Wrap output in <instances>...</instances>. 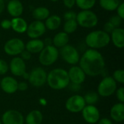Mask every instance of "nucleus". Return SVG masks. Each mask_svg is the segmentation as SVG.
<instances>
[{
    "label": "nucleus",
    "instance_id": "nucleus-1",
    "mask_svg": "<svg viewBox=\"0 0 124 124\" xmlns=\"http://www.w3.org/2000/svg\"><path fill=\"white\" fill-rule=\"evenodd\" d=\"M79 66L86 76L95 77L101 75L105 68L102 54L96 49H86L79 60Z\"/></svg>",
    "mask_w": 124,
    "mask_h": 124
},
{
    "label": "nucleus",
    "instance_id": "nucleus-2",
    "mask_svg": "<svg viewBox=\"0 0 124 124\" xmlns=\"http://www.w3.org/2000/svg\"><path fill=\"white\" fill-rule=\"evenodd\" d=\"M46 84L54 90H62L70 84L68 71L63 68H54L47 73Z\"/></svg>",
    "mask_w": 124,
    "mask_h": 124
},
{
    "label": "nucleus",
    "instance_id": "nucleus-3",
    "mask_svg": "<svg viewBox=\"0 0 124 124\" xmlns=\"http://www.w3.org/2000/svg\"><path fill=\"white\" fill-rule=\"evenodd\" d=\"M110 43V34L105 32L103 30L91 31L85 37V44L89 49L97 50L106 47Z\"/></svg>",
    "mask_w": 124,
    "mask_h": 124
},
{
    "label": "nucleus",
    "instance_id": "nucleus-4",
    "mask_svg": "<svg viewBox=\"0 0 124 124\" xmlns=\"http://www.w3.org/2000/svg\"><path fill=\"white\" fill-rule=\"evenodd\" d=\"M76 20L78 25L84 28H94L97 26L99 21L97 14L91 9L80 11L76 15Z\"/></svg>",
    "mask_w": 124,
    "mask_h": 124
},
{
    "label": "nucleus",
    "instance_id": "nucleus-5",
    "mask_svg": "<svg viewBox=\"0 0 124 124\" xmlns=\"http://www.w3.org/2000/svg\"><path fill=\"white\" fill-rule=\"evenodd\" d=\"M59 56V49L54 46H45L39 53V61L43 66H50L57 60Z\"/></svg>",
    "mask_w": 124,
    "mask_h": 124
},
{
    "label": "nucleus",
    "instance_id": "nucleus-6",
    "mask_svg": "<svg viewBox=\"0 0 124 124\" xmlns=\"http://www.w3.org/2000/svg\"><path fill=\"white\" fill-rule=\"evenodd\" d=\"M117 88V83L113 77L105 76L99 83L97 93L102 97H109L116 92Z\"/></svg>",
    "mask_w": 124,
    "mask_h": 124
},
{
    "label": "nucleus",
    "instance_id": "nucleus-7",
    "mask_svg": "<svg viewBox=\"0 0 124 124\" xmlns=\"http://www.w3.org/2000/svg\"><path fill=\"white\" fill-rule=\"evenodd\" d=\"M62 59L69 65H76L80 60V54L78 49L71 44H67L59 50Z\"/></svg>",
    "mask_w": 124,
    "mask_h": 124
},
{
    "label": "nucleus",
    "instance_id": "nucleus-8",
    "mask_svg": "<svg viewBox=\"0 0 124 124\" xmlns=\"http://www.w3.org/2000/svg\"><path fill=\"white\" fill-rule=\"evenodd\" d=\"M25 44L19 38H12L7 41L4 45V52L12 57H17L25 49Z\"/></svg>",
    "mask_w": 124,
    "mask_h": 124
},
{
    "label": "nucleus",
    "instance_id": "nucleus-9",
    "mask_svg": "<svg viewBox=\"0 0 124 124\" xmlns=\"http://www.w3.org/2000/svg\"><path fill=\"white\" fill-rule=\"evenodd\" d=\"M47 73L41 67H36L29 73L28 82L34 87H41L46 84Z\"/></svg>",
    "mask_w": 124,
    "mask_h": 124
},
{
    "label": "nucleus",
    "instance_id": "nucleus-10",
    "mask_svg": "<svg viewBox=\"0 0 124 124\" xmlns=\"http://www.w3.org/2000/svg\"><path fill=\"white\" fill-rule=\"evenodd\" d=\"M86 105L84 97L75 94L70 97L65 102V108L68 111L73 113H81Z\"/></svg>",
    "mask_w": 124,
    "mask_h": 124
},
{
    "label": "nucleus",
    "instance_id": "nucleus-11",
    "mask_svg": "<svg viewBox=\"0 0 124 124\" xmlns=\"http://www.w3.org/2000/svg\"><path fill=\"white\" fill-rule=\"evenodd\" d=\"M46 31V29L43 21L33 20L28 25V28L25 33L31 39H39L45 33Z\"/></svg>",
    "mask_w": 124,
    "mask_h": 124
},
{
    "label": "nucleus",
    "instance_id": "nucleus-12",
    "mask_svg": "<svg viewBox=\"0 0 124 124\" xmlns=\"http://www.w3.org/2000/svg\"><path fill=\"white\" fill-rule=\"evenodd\" d=\"M84 120L89 124H95L100 119V113L95 105H86L81 112Z\"/></svg>",
    "mask_w": 124,
    "mask_h": 124
},
{
    "label": "nucleus",
    "instance_id": "nucleus-13",
    "mask_svg": "<svg viewBox=\"0 0 124 124\" xmlns=\"http://www.w3.org/2000/svg\"><path fill=\"white\" fill-rule=\"evenodd\" d=\"M2 124H24L25 118L23 114L16 110H8L1 116Z\"/></svg>",
    "mask_w": 124,
    "mask_h": 124
},
{
    "label": "nucleus",
    "instance_id": "nucleus-14",
    "mask_svg": "<svg viewBox=\"0 0 124 124\" xmlns=\"http://www.w3.org/2000/svg\"><path fill=\"white\" fill-rule=\"evenodd\" d=\"M9 70L13 76L18 77L22 76L23 74L26 72L25 62L20 58V57H14L9 64Z\"/></svg>",
    "mask_w": 124,
    "mask_h": 124
},
{
    "label": "nucleus",
    "instance_id": "nucleus-15",
    "mask_svg": "<svg viewBox=\"0 0 124 124\" xmlns=\"http://www.w3.org/2000/svg\"><path fill=\"white\" fill-rule=\"evenodd\" d=\"M70 83L81 85L86 80V75L80 66L73 65L68 71Z\"/></svg>",
    "mask_w": 124,
    "mask_h": 124
},
{
    "label": "nucleus",
    "instance_id": "nucleus-16",
    "mask_svg": "<svg viewBox=\"0 0 124 124\" xmlns=\"http://www.w3.org/2000/svg\"><path fill=\"white\" fill-rule=\"evenodd\" d=\"M17 81L12 76H5L1 79L0 88L6 94H12L17 91Z\"/></svg>",
    "mask_w": 124,
    "mask_h": 124
},
{
    "label": "nucleus",
    "instance_id": "nucleus-17",
    "mask_svg": "<svg viewBox=\"0 0 124 124\" xmlns=\"http://www.w3.org/2000/svg\"><path fill=\"white\" fill-rule=\"evenodd\" d=\"M5 7L8 14L12 17H20L24 10L23 5L20 0H9Z\"/></svg>",
    "mask_w": 124,
    "mask_h": 124
},
{
    "label": "nucleus",
    "instance_id": "nucleus-18",
    "mask_svg": "<svg viewBox=\"0 0 124 124\" xmlns=\"http://www.w3.org/2000/svg\"><path fill=\"white\" fill-rule=\"evenodd\" d=\"M110 41L118 49H123L124 47V30L119 27L115 28L110 33Z\"/></svg>",
    "mask_w": 124,
    "mask_h": 124
},
{
    "label": "nucleus",
    "instance_id": "nucleus-19",
    "mask_svg": "<svg viewBox=\"0 0 124 124\" xmlns=\"http://www.w3.org/2000/svg\"><path fill=\"white\" fill-rule=\"evenodd\" d=\"M110 118L116 122H122L124 120V104L118 102L112 106L110 110Z\"/></svg>",
    "mask_w": 124,
    "mask_h": 124
},
{
    "label": "nucleus",
    "instance_id": "nucleus-20",
    "mask_svg": "<svg viewBox=\"0 0 124 124\" xmlns=\"http://www.w3.org/2000/svg\"><path fill=\"white\" fill-rule=\"evenodd\" d=\"M44 44L43 40L39 39H31L25 45V49L28 51L31 54H39L40 52L44 49Z\"/></svg>",
    "mask_w": 124,
    "mask_h": 124
},
{
    "label": "nucleus",
    "instance_id": "nucleus-21",
    "mask_svg": "<svg viewBox=\"0 0 124 124\" xmlns=\"http://www.w3.org/2000/svg\"><path fill=\"white\" fill-rule=\"evenodd\" d=\"M11 29H12L15 32L17 33H24L26 32L28 24L24 18L21 17H12L11 20Z\"/></svg>",
    "mask_w": 124,
    "mask_h": 124
},
{
    "label": "nucleus",
    "instance_id": "nucleus-22",
    "mask_svg": "<svg viewBox=\"0 0 124 124\" xmlns=\"http://www.w3.org/2000/svg\"><path fill=\"white\" fill-rule=\"evenodd\" d=\"M69 40H70L69 35L64 31H60L56 33L53 37L52 45L59 49L65 46V45L68 44Z\"/></svg>",
    "mask_w": 124,
    "mask_h": 124
},
{
    "label": "nucleus",
    "instance_id": "nucleus-23",
    "mask_svg": "<svg viewBox=\"0 0 124 124\" xmlns=\"http://www.w3.org/2000/svg\"><path fill=\"white\" fill-rule=\"evenodd\" d=\"M62 24V19L57 15H49L44 22L46 29L49 31H56L57 30Z\"/></svg>",
    "mask_w": 124,
    "mask_h": 124
},
{
    "label": "nucleus",
    "instance_id": "nucleus-24",
    "mask_svg": "<svg viewBox=\"0 0 124 124\" xmlns=\"http://www.w3.org/2000/svg\"><path fill=\"white\" fill-rule=\"evenodd\" d=\"M43 114L39 110H31L25 117L26 124H41L43 122Z\"/></svg>",
    "mask_w": 124,
    "mask_h": 124
},
{
    "label": "nucleus",
    "instance_id": "nucleus-25",
    "mask_svg": "<svg viewBox=\"0 0 124 124\" xmlns=\"http://www.w3.org/2000/svg\"><path fill=\"white\" fill-rule=\"evenodd\" d=\"M49 15H50V11L46 7H36L32 12V16L35 20H39V21L45 20Z\"/></svg>",
    "mask_w": 124,
    "mask_h": 124
},
{
    "label": "nucleus",
    "instance_id": "nucleus-26",
    "mask_svg": "<svg viewBox=\"0 0 124 124\" xmlns=\"http://www.w3.org/2000/svg\"><path fill=\"white\" fill-rule=\"evenodd\" d=\"M121 1L120 0H100L99 4L102 9L112 12L116 10L117 7Z\"/></svg>",
    "mask_w": 124,
    "mask_h": 124
},
{
    "label": "nucleus",
    "instance_id": "nucleus-27",
    "mask_svg": "<svg viewBox=\"0 0 124 124\" xmlns=\"http://www.w3.org/2000/svg\"><path fill=\"white\" fill-rule=\"evenodd\" d=\"M78 23L76 20H65L63 25V31L66 33L71 34L73 33L78 28Z\"/></svg>",
    "mask_w": 124,
    "mask_h": 124
},
{
    "label": "nucleus",
    "instance_id": "nucleus-28",
    "mask_svg": "<svg viewBox=\"0 0 124 124\" xmlns=\"http://www.w3.org/2000/svg\"><path fill=\"white\" fill-rule=\"evenodd\" d=\"M97 0H76V5L81 10H88L92 9Z\"/></svg>",
    "mask_w": 124,
    "mask_h": 124
},
{
    "label": "nucleus",
    "instance_id": "nucleus-29",
    "mask_svg": "<svg viewBox=\"0 0 124 124\" xmlns=\"http://www.w3.org/2000/svg\"><path fill=\"white\" fill-rule=\"evenodd\" d=\"M99 95L97 92H90L86 93L84 99L85 100V102L86 105H94L99 100Z\"/></svg>",
    "mask_w": 124,
    "mask_h": 124
},
{
    "label": "nucleus",
    "instance_id": "nucleus-30",
    "mask_svg": "<svg viewBox=\"0 0 124 124\" xmlns=\"http://www.w3.org/2000/svg\"><path fill=\"white\" fill-rule=\"evenodd\" d=\"M113 78L116 83L124 84V70L123 69H118L113 72Z\"/></svg>",
    "mask_w": 124,
    "mask_h": 124
},
{
    "label": "nucleus",
    "instance_id": "nucleus-31",
    "mask_svg": "<svg viewBox=\"0 0 124 124\" xmlns=\"http://www.w3.org/2000/svg\"><path fill=\"white\" fill-rule=\"evenodd\" d=\"M108 21L113 25L115 28H116L121 27V25L122 24V22H123V19L121 18L118 15H115L111 16Z\"/></svg>",
    "mask_w": 124,
    "mask_h": 124
},
{
    "label": "nucleus",
    "instance_id": "nucleus-32",
    "mask_svg": "<svg viewBox=\"0 0 124 124\" xmlns=\"http://www.w3.org/2000/svg\"><path fill=\"white\" fill-rule=\"evenodd\" d=\"M9 70L8 63L3 59H0V76L5 75Z\"/></svg>",
    "mask_w": 124,
    "mask_h": 124
},
{
    "label": "nucleus",
    "instance_id": "nucleus-33",
    "mask_svg": "<svg viewBox=\"0 0 124 124\" xmlns=\"http://www.w3.org/2000/svg\"><path fill=\"white\" fill-rule=\"evenodd\" d=\"M116 96L117 100H118V102H124V88L123 86L117 88L116 91Z\"/></svg>",
    "mask_w": 124,
    "mask_h": 124
},
{
    "label": "nucleus",
    "instance_id": "nucleus-34",
    "mask_svg": "<svg viewBox=\"0 0 124 124\" xmlns=\"http://www.w3.org/2000/svg\"><path fill=\"white\" fill-rule=\"evenodd\" d=\"M76 15H77V13H76L74 11L69 10V11L64 13L63 18H64L65 21V20H76Z\"/></svg>",
    "mask_w": 124,
    "mask_h": 124
},
{
    "label": "nucleus",
    "instance_id": "nucleus-35",
    "mask_svg": "<svg viewBox=\"0 0 124 124\" xmlns=\"http://www.w3.org/2000/svg\"><path fill=\"white\" fill-rule=\"evenodd\" d=\"M0 26L4 30H9V29H11V27H12L11 20L4 19V20H1V23H0Z\"/></svg>",
    "mask_w": 124,
    "mask_h": 124
},
{
    "label": "nucleus",
    "instance_id": "nucleus-36",
    "mask_svg": "<svg viewBox=\"0 0 124 124\" xmlns=\"http://www.w3.org/2000/svg\"><path fill=\"white\" fill-rule=\"evenodd\" d=\"M116 12H117V15H118L121 18H122L123 20L124 19V3L123 1H121L120 3V4L118 5V7L116 9Z\"/></svg>",
    "mask_w": 124,
    "mask_h": 124
},
{
    "label": "nucleus",
    "instance_id": "nucleus-37",
    "mask_svg": "<svg viewBox=\"0 0 124 124\" xmlns=\"http://www.w3.org/2000/svg\"><path fill=\"white\" fill-rule=\"evenodd\" d=\"M20 58H22L25 62V61H28L31 59L32 57V54H31L28 51H27L26 49H24L21 53H20Z\"/></svg>",
    "mask_w": 124,
    "mask_h": 124
},
{
    "label": "nucleus",
    "instance_id": "nucleus-38",
    "mask_svg": "<svg viewBox=\"0 0 124 124\" xmlns=\"http://www.w3.org/2000/svg\"><path fill=\"white\" fill-rule=\"evenodd\" d=\"M114 29H115V28L113 27V25L109 21H108L107 23H105V25H104V26H103V31L105 32L108 33V34H110Z\"/></svg>",
    "mask_w": 124,
    "mask_h": 124
},
{
    "label": "nucleus",
    "instance_id": "nucleus-39",
    "mask_svg": "<svg viewBox=\"0 0 124 124\" xmlns=\"http://www.w3.org/2000/svg\"><path fill=\"white\" fill-rule=\"evenodd\" d=\"M62 3L66 8L70 9L76 5V0H62Z\"/></svg>",
    "mask_w": 124,
    "mask_h": 124
},
{
    "label": "nucleus",
    "instance_id": "nucleus-40",
    "mask_svg": "<svg viewBox=\"0 0 124 124\" xmlns=\"http://www.w3.org/2000/svg\"><path fill=\"white\" fill-rule=\"evenodd\" d=\"M28 85L25 81H21V82H18V85H17V91H20V92H25L28 89Z\"/></svg>",
    "mask_w": 124,
    "mask_h": 124
},
{
    "label": "nucleus",
    "instance_id": "nucleus-41",
    "mask_svg": "<svg viewBox=\"0 0 124 124\" xmlns=\"http://www.w3.org/2000/svg\"><path fill=\"white\" fill-rule=\"evenodd\" d=\"M97 124H113V122L109 118H100Z\"/></svg>",
    "mask_w": 124,
    "mask_h": 124
},
{
    "label": "nucleus",
    "instance_id": "nucleus-42",
    "mask_svg": "<svg viewBox=\"0 0 124 124\" xmlns=\"http://www.w3.org/2000/svg\"><path fill=\"white\" fill-rule=\"evenodd\" d=\"M68 86L70 87V89L74 92H77L81 88V85H78V84H71L70 83Z\"/></svg>",
    "mask_w": 124,
    "mask_h": 124
},
{
    "label": "nucleus",
    "instance_id": "nucleus-43",
    "mask_svg": "<svg viewBox=\"0 0 124 124\" xmlns=\"http://www.w3.org/2000/svg\"><path fill=\"white\" fill-rule=\"evenodd\" d=\"M43 41H44V46L52 45V39H51V38H46Z\"/></svg>",
    "mask_w": 124,
    "mask_h": 124
},
{
    "label": "nucleus",
    "instance_id": "nucleus-44",
    "mask_svg": "<svg viewBox=\"0 0 124 124\" xmlns=\"http://www.w3.org/2000/svg\"><path fill=\"white\" fill-rule=\"evenodd\" d=\"M5 2L4 0H0V15L4 12L5 9Z\"/></svg>",
    "mask_w": 124,
    "mask_h": 124
},
{
    "label": "nucleus",
    "instance_id": "nucleus-45",
    "mask_svg": "<svg viewBox=\"0 0 124 124\" xmlns=\"http://www.w3.org/2000/svg\"><path fill=\"white\" fill-rule=\"evenodd\" d=\"M22 77H23L25 80H28V78H29V73L25 72V73L23 74Z\"/></svg>",
    "mask_w": 124,
    "mask_h": 124
},
{
    "label": "nucleus",
    "instance_id": "nucleus-46",
    "mask_svg": "<svg viewBox=\"0 0 124 124\" xmlns=\"http://www.w3.org/2000/svg\"><path fill=\"white\" fill-rule=\"evenodd\" d=\"M51 1H52V2H57V1H60V0H50Z\"/></svg>",
    "mask_w": 124,
    "mask_h": 124
},
{
    "label": "nucleus",
    "instance_id": "nucleus-47",
    "mask_svg": "<svg viewBox=\"0 0 124 124\" xmlns=\"http://www.w3.org/2000/svg\"><path fill=\"white\" fill-rule=\"evenodd\" d=\"M0 124H2V123H1V121L0 120Z\"/></svg>",
    "mask_w": 124,
    "mask_h": 124
},
{
    "label": "nucleus",
    "instance_id": "nucleus-48",
    "mask_svg": "<svg viewBox=\"0 0 124 124\" xmlns=\"http://www.w3.org/2000/svg\"><path fill=\"white\" fill-rule=\"evenodd\" d=\"M0 38H1V34H0Z\"/></svg>",
    "mask_w": 124,
    "mask_h": 124
},
{
    "label": "nucleus",
    "instance_id": "nucleus-49",
    "mask_svg": "<svg viewBox=\"0 0 124 124\" xmlns=\"http://www.w3.org/2000/svg\"><path fill=\"white\" fill-rule=\"evenodd\" d=\"M0 81H1V79H0Z\"/></svg>",
    "mask_w": 124,
    "mask_h": 124
}]
</instances>
